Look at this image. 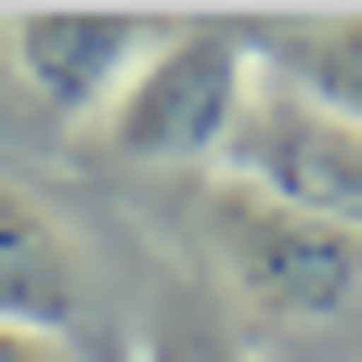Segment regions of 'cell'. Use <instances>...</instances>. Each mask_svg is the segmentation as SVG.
<instances>
[{
	"mask_svg": "<svg viewBox=\"0 0 362 362\" xmlns=\"http://www.w3.org/2000/svg\"><path fill=\"white\" fill-rule=\"evenodd\" d=\"M272 65H285V90H298L310 117L362 129V13H337V26H285V39H272Z\"/></svg>",
	"mask_w": 362,
	"mask_h": 362,
	"instance_id": "6",
	"label": "cell"
},
{
	"mask_svg": "<svg viewBox=\"0 0 362 362\" xmlns=\"http://www.w3.org/2000/svg\"><path fill=\"white\" fill-rule=\"evenodd\" d=\"M233 168H246V194H272V207H310V220H337V233H362V129L310 117L298 90H259V104H246V129H233Z\"/></svg>",
	"mask_w": 362,
	"mask_h": 362,
	"instance_id": "4",
	"label": "cell"
},
{
	"mask_svg": "<svg viewBox=\"0 0 362 362\" xmlns=\"http://www.w3.org/2000/svg\"><path fill=\"white\" fill-rule=\"evenodd\" d=\"M207 362H233V349H207Z\"/></svg>",
	"mask_w": 362,
	"mask_h": 362,
	"instance_id": "8",
	"label": "cell"
},
{
	"mask_svg": "<svg viewBox=\"0 0 362 362\" xmlns=\"http://www.w3.org/2000/svg\"><path fill=\"white\" fill-rule=\"evenodd\" d=\"M143 13H104V0H52V13H13L0 26V65H13L52 117H104L129 78H143Z\"/></svg>",
	"mask_w": 362,
	"mask_h": 362,
	"instance_id": "3",
	"label": "cell"
},
{
	"mask_svg": "<svg viewBox=\"0 0 362 362\" xmlns=\"http://www.w3.org/2000/svg\"><path fill=\"white\" fill-rule=\"evenodd\" d=\"M0 362H65L52 337H13V324H0Z\"/></svg>",
	"mask_w": 362,
	"mask_h": 362,
	"instance_id": "7",
	"label": "cell"
},
{
	"mask_svg": "<svg viewBox=\"0 0 362 362\" xmlns=\"http://www.w3.org/2000/svg\"><path fill=\"white\" fill-rule=\"evenodd\" d=\"M0 324H13V337H52V349L78 324V259L52 233V207H26V194H0Z\"/></svg>",
	"mask_w": 362,
	"mask_h": 362,
	"instance_id": "5",
	"label": "cell"
},
{
	"mask_svg": "<svg viewBox=\"0 0 362 362\" xmlns=\"http://www.w3.org/2000/svg\"><path fill=\"white\" fill-rule=\"evenodd\" d=\"M220 259H233L246 310H259V324H285V337L362 324V233H337V220H310V207L233 194V207H220Z\"/></svg>",
	"mask_w": 362,
	"mask_h": 362,
	"instance_id": "2",
	"label": "cell"
},
{
	"mask_svg": "<svg viewBox=\"0 0 362 362\" xmlns=\"http://www.w3.org/2000/svg\"><path fill=\"white\" fill-rule=\"evenodd\" d=\"M246 104H259V39L246 26H181L104 104V143L117 156H156V168H194V156H233Z\"/></svg>",
	"mask_w": 362,
	"mask_h": 362,
	"instance_id": "1",
	"label": "cell"
}]
</instances>
